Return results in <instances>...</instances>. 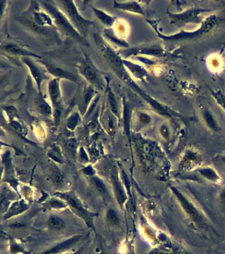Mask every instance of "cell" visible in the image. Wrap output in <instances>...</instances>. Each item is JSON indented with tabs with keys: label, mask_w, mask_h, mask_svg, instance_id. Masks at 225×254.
I'll list each match as a JSON object with an SVG mask.
<instances>
[{
	"label": "cell",
	"mask_w": 225,
	"mask_h": 254,
	"mask_svg": "<svg viewBox=\"0 0 225 254\" xmlns=\"http://www.w3.org/2000/svg\"><path fill=\"white\" fill-rule=\"evenodd\" d=\"M41 3L42 6L53 19L54 24L58 27V31H62L67 36L71 37L81 43L87 44L84 37L73 26L64 13L50 2L42 1Z\"/></svg>",
	"instance_id": "2"
},
{
	"label": "cell",
	"mask_w": 225,
	"mask_h": 254,
	"mask_svg": "<svg viewBox=\"0 0 225 254\" xmlns=\"http://www.w3.org/2000/svg\"><path fill=\"white\" fill-rule=\"evenodd\" d=\"M202 116L205 124H206L209 129L215 132L218 131V123L215 120V117H213L212 113L210 111L208 110V109H204L202 111Z\"/></svg>",
	"instance_id": "16"
},
{
	"label": "cell",
	"mask_w": 225,
	"mask_h": 254,
	"mask_svg": "<svg viewBox=\"0 0 225 254\" xmlns=\"http://www.w3.org/2000/svg\"><path fill=\"white\" fill-rule=\"evenodd\" d=\"M23 61H24L26 65L28 66L31 74H32L34 79L35 80L36 84H37L38 90L40 91V84H41L42 81H43L44 80L48 79V76L44 72H42V70L38 68L37 66L32 60L29 59L28 57L24 58Z\"/></svg>",
	"instance_id": "12"
},
{
	"label": "cell",
	"mask_w": 225,
	"mask_h": 254,
	"mask_svg": "<svg viewBox=\"0 0 225 254\" xmlns=\"http://www.w3.org/2000/svg\"><path fill=\"white\" fill-rule=\"evenodd\" d=\"M197 172L201 175V176L204 177L205 179L207 180L211 181V182L215 183H221L222 182V179H221L220 176H219L218 173L216 172V171L214 169L210 167H205L201 168L197 170Z\"/></svg>",
	"instance_id": "15"
},
{
	"label": "cell",
	"mask_w": 225,
	"mask_h": 254,
	"mask_svg": "<svg viewBox=\"0 0 225 254\" xmlns=\"http://www.w3.org/2000/svg\"><path fill=\"white\" fill-rule=\"evenodd\" d=\"M93 182H94V184L95 186H96V189H97L100 192H105L106 187L104 183H102V181H100L99 179L96 178V177H94V178H93Z\"/></svg>",
	"instance_id": "25"
},
{
	"label": "cell",
	"mask_w": 225,
	"mask_h": 254,
	"mask_svg": "<svg viewBox=\"0 0 225 254\" xmlns=\"http://www.w3.org/2000/svg\"><path fill=\"white\" fill-rule=\"evenodd\" d=\"M17 19L28 30L40 38L44 37V40L49 37L50 39H53L56 42H59L57 28L53 19L46 11H42L39 5H36V2L34 5L32 2L30 8L18 15Z\"/></svg>",
	"instance_id": "1"
},
{
	"label": "cell",
	"mask_w": 225,
	"mask_h": 254,
	"mask_svg": "<svg viewBox=\"0 0 225 254\" xmlns=\"http://www.w3.org/2000/svg\"><path fill=\"white\" fill-rule=\"evenodd\" d=\"M3 49H4L5 52H8L9 54H14V55L25 56L26 57L29 56H32V57H38L40 56L32 53V52H29L27 50H25L24 48L21 47L18 44L12 43H7L5 46H2Z\"/></svg>",
	"instance_id": "13"
},
{
	"label": "cell",
	"mask_w": 225,
	"mask_h": 254,
	"mask_svg": "<svg viewBox=\"0 0 225 254\" xmlns=\"http://www.w3.org/2000/svg\"><path fill=\"white\" fill-rule=\"evenodd\" d=\"M222 161L223 162H224V163L225 164V156H223V157H222Z\"/></svg>",
	"instance_id": "28"
},
{
	"label": "cell",
	"mask_w": 225,
	"mask_h": 254,
	"mask_svg": "<svg viewBox=\"0 0 225 254\" xmlns=\"http://www.w3.org/2000/svg\"><path fill=\"white\" fill-rule=\"evenodd\" d=\"M123 64L124 65L127 66L131 70V72H132L133 74H136L137 77L143 78L146 76V71H145L143 68H141L140 66L132 64V63H130V62L124 61V60Z\"/></svg>",
	"instance_id": "21"
},
{
	"label": "cell",
	"mask_w": 225,
	"mask_h": 254,
	"mask_svg": "<svg viewBox=\"0 0 225 254\" xmlns=\"http://www.w3.org/2000/svg\"><path fill=\"white\" fill-rule=\"evenodd\" d=\"M217 17H215V15H211L203 21L199 29L194 31H182L181 32L176 33V34L164 35L161 34L157 30L155 31H157V34L160 37V38L163 39L164 41L189 40V39L197 38V37L207 34L214 28L215 25H217Z\"/></svg>",
	"instance_id": "3"
},
{
	"label": "cell",
	"mask_w": 225,
	"mask_h": 254,
	"mask_svg": "<svg viewBox=\"0 0 225 254\" xmlns=\"http://www.w3.org/2000/svg\"><path fill=\"white\" fill-rule=\"evenodd\" d=\"M50 206L52 207H63L64 205L62 202H58V201H52L50 203Z\"/></svg>",
	"instance_id": "26"
},
{
	"label": "cell",
	"mask_w": 225,
	"mask_h": 254,
	"mask_svg": "<svg viewBox=\"0 0 225 254\" xmlns=\"http://www.w3.org/2000/svg\"><path fill=\"white\" fill-rule=\"evenodd\" d=\"M93 11L98 19L101 21L102 23L108 27H111L114 23L115 22V17H112V15L107 14L104 12L103 11L100 10L96 8H93Z\"/></svg>",
	"instance_id": "17"
},
{
	"label": "cell",
	"mask_w": 225,
	"mask_h": 254,
	"mask_svg": "<svg viewBox=\"0 0 225 254\" xmlns=\"http://www.w3.org/2000/svg\"><path fill=\"white\" fill-rule=\"evenodd\" d=\"M204 11L203 9H192L184 11L180 14H170L169 17L172 23L182 25L188 23L194 22L197 19H199V15Z\"/></svg>",
	"instance_id": "6"
},
{
	"label": "cell",
	"mask_w": 225,
	"mask_h": 254,
	"mask_svg": "<svg viewBox=\"0 0 225 254\" xmlns=\"http://www.w3.org/2000/svg\"><path fill=\"white\" fill-rule=\"evenodd\" d=\"M48 224L50 228L53 229H62L65 227V222L61 218L56 216H50L48 219Z\"/></svg>",
	"instance_id": "20"
},
{
	"label": "cell",
	"mask_w": 225,
	"mask_h": 254,
	"mask_svg": "<svg viewBox=\"0 0 225 254\" xmlns=\"http://www.w3.org/2000/svg\"><path fill=\"white\" fill-rule=\"evenodd\" d=\"M213 96L216 99L217 103L225 111V95L224 93L221 92V91H215L213 93Z\"/></svg>",
	"instance_id": "24"
},
{
	"label": "cell",
	"mask_w": 225,
	"mask_h": 254,
	"mask_svg": "<svg viewBox=\"0 0 225 254\" xmlns=\"http://www.w3.org/2000/svg\"><path fill=\"white\" fill-rule=\"evenodd\" d=\"M221 200L225 204V189L221 193Z\"/></svg>",
	"instance_id": "27"
},
{
	"label": "cell",
	"mask_w": 225,
	"mask_h": 254,
	"mask_svg": "<svg viewBox=\"0 0 225 254\" xmlns=\"http://www.w3.org/2000/svg\"><path fill=\"white\" fill-rule=\"evenodd\" d=\"M26 207L27 205H25L23 203L19 202L15 203L10 209V211H9L8 214H7V216H11L19 213L21 211L25 210Z\"/></svg>",
	"instance_id": "22"
},
{
	"label": "cell",
	"mask_w": 225,
	"mask_h": 254,
	"mask_svg": "<svg viewBox=\"0 0 225 254\" xmlns=\"http://www.w3.org/2000/svg\"><path fill=\"white\" fill-rule=\"evenodd\" d=\"M114 7L117 9H122L130 12L144 14V11L141 4L136 1H128V2L119 3L118 1H114Z\"/></svg>",
	"instance_id": "14"
},
{
	"label": "cell",
	"mask_w": 225,
	"mask_h": 254,
	"mask_svg": "<svg viewBox=\"0 0 225 254\" xmlns=\"http://www.w3.org/2000/svg\"><path fill=\"white\" fill-rule=\"evenodd\" d=\"M171 190L188 215L195 222H200L202 221V216H201L200 212L197 210L196 207L192 204L177 189L172 187Z\"/></svg>",
	"instance_id": "5"
},
{
	"label": "cell",
	"mask_w": 225,
	"mask_h": 254,
	"mask_svg": "<svg viewBox=\"0 0 225 254\" xmlns=\"http://www.w3.org/2000/svg\"><path fill=\"white\" fill-rule=\"evenodd\" d=\"M112 180H113L114 191H115L118 202L120 203V205H122V203L126 200L125 193H124L121 185L118 181L117 176L115 174H112Z\"/></svg>",
	"instance_id": "18"
},
{
	"label": "cell",
	"mask_w": 225,
	"mask_h": 254,
	"mask_svg": "<svg viewBox=\"0 0 225 254\" xmlns=\"http://www.w3.org/2000/svg\"><path fill=\"white\" fill-rule=\"evenodd\" d=\"M81 252L78 251V252H75V253H73V254H80Z\"/></svg>",
	"instance_id": "29"
},
{
	"label": "cell",
	"mask_w": 225,
	"mask_h": 254,
	"mask_svg": "<svg viewBox=\"0 0 225 254\" xmlns=\"http://www.w3.org/2000/svg\"><path fill=\"white\" fill-rule=\"evenodd\" d=\"M79 72L81 75L84 76L85 79L91 84H97L98 82V74L94 66L89 62L88 59H85L81 63L79 66Z\"/></svg>",
	"instance_id": "7"
},
{
	"label": "cell",
	"mask_w": 225,
	"mask_h": 254,
	"mask_svg": "<svg viewBox=\"0 0 225 254\" xmlns=\"http://www.w3.org/2000/svg\"><path fill=\"white\" fill-rule=\"evenodd\" d=\"M107 219L108 221L110 222L112 225H116L119 223V216L116 212V211L113 210V209H110L109 211H108L107 212Z\"/></svg>",
	"instance_id": "23"
},
{
	"label": "cell",
	"mask_w": 225,
	"mask_h": 254,
	"mask_svg": "<svg viewBox=\"0 0 225 254\" xmlns=\"http://www.w3.org/2000/svg\"><path fill=\"white\" fill-rule=\"evenodd\" d=\"M42 63L45 66L48 73L56 76L57 79L58 78H64V79L69 80L74 82L78 81V78L77 76L73 75L70 72L65 71V70L56 67V66H52L51 64L46 63V62H42Z\"/></svg>",
	"instance_id": "10"
},
{
	"label": "cell",
	"mask_w": 225,
	"mask_h": 254,
	"mask_svg": "<svg viewBox=\"0 0 225 254\" xmlns=\"http://www.w3.org/2000/svg\"><path fill=\"white\" fill-rule=\"evenodd\" d=\"M147 254H193L175 244H166L163 246L155 248Z\"/></svg>",
	"instance_id": "8"
},
{
	"label": "cell",
	"mask_w": 225,
	"mask_h": 254,
	"mask_svg": "<svg viewBox=\"0 0 225 254\" xmlns=\"http://www.w3.org/2000/svg\"><path fill=\"white\" fill-rule=\"evenodd\" d=\"M58 3L61 4L64 9V14L66 15L73 26L83 37H86L89 29L93 25L92 21L87 20L79 14L73 1H62Z\"/></svg>",
	"instance_id": "4"
},
{
	"label": "cell",
	"mask_w": 225,
	"mask_h": 254,
	"mask_svg": "<svg viewBox=\"0 0 225 254\" xmlns=\"http://www.w3.org/2000/svg\"><path fill=\"white\" fill-rule=\"evenodd\" d=\"M59 79H54L50 82L49 86H48V91L50 99H51L52 105L54 108L60 109V103H61V95L59 88Z\"/></svg>",
	"instance_id": "11"
},
{
	"label": "cell",
	"mask_w": 225,
	"mask_h": 254,
	"mask_svg": "<svg viewBox=\"0 0 225 254\" xmlns=\"http://www.w3.org/2000/svg\"><path fill=\"white\" fill-rule=\"evenodd\" d=\"M81 239V236H76L70 238V239L65 240L62 243L54 246L51 249L43 252L40 254H60L68 250L69 248L72 247L73 245L77 243Z\"/></svg>",
	"instance_id": "9"
},
{
	"label": "cell",
	"mask_w": 225,
	"mask_h": 254,
	"mask_svg": "<svg viewBox=\"0 0 225 254\" xmlns=\"http://www.w3.org/2000/svg\"><path fill=\"white\" fill-rule=\"evenodd\" d=\"M61 195V196L60 197H61L62 198L65 199V200H66L67 202L69 203V205H71V207L75 209V210L79 212V215L81 216H85V217L87 218V219L88 218L86 212L83 210L82 207L77 203V201H75L74 199H73L72 197L69 196V195Z\"/></svg>",
	"instance_id": "19"
}]
</instances>
